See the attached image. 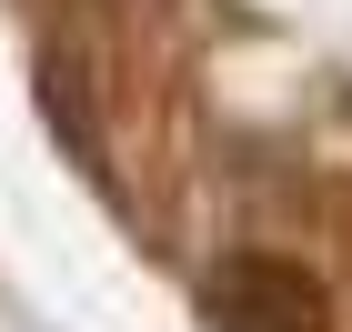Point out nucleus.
I'll return each instance as SVG.
<instances>
[{
	"mask_svg": "<svg viewBox=\"0 0 352 332\" xmlns=\"http://www.w3.org/2000/svg\"><path fill=\"white\" fill-rule=\"evenodd\" d=\"M212 332H332L322 282L272 252H232L212 272Z\"/></svg>",
	"mask_w": 352,
	"mask_h": 332,
	"instance_id": "1",
	"label": "nucleus"
}]
</instances>
